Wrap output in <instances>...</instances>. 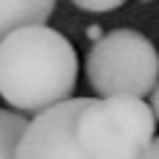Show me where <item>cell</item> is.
<instances>
[{"label":"cell","instance_id":"1","mask_svg":"<svg viewBox=\"0 0 159 159\" xmlns=\"http://www.w3.org/2000/svg\"><path fill=\"white\" fill-rule=\"evenodd\" d=\"M78 56L64 34L39 22L8 34L0 45V95L22 115H42L73 101Z\"/></svg>","mask_w":159,"mask_h":159},{"label":"cell","instance_id":"7","mask_svg":"<svg viewBox=\"0 0 159 159\" xmlns=\"http://www.w3.org/2000/svg\"><path fill=\"white\" fill-rule=\"evenodd\" d=\"M75 8L81 11H92V14H106V11H115L120 8L126 0H70Z\"/></svg>","mask_w":159,"mask_h":159},{"label":"cell","instance_id":"4","mask_svg":"<svg viewBox=\"0 0 159 159\" xmlns=\"http://www.w3.org/2000/svg\"><path fill=\"white\" fill-rule=\"evenodd\" d=\"M106 106L112 109V115L123 123V129L134 140H140L145 145H154V140H157V115H154L151 103H145L137 95H117V98H106Z\"/></svg>","mask_w":159,"mask_h":159},{"label":"cell","instance_id":"10","mask_svg":"<svg viewBox=\"0 0 159 159\" xmlns=\"http://www.w3.org/2000/svg\"><path fill=\"white\" fill-rule=\"evenodd\" d=\"M154 159H159V137L154 140Z\"/></svg>","mask_w":159,"mask_h":159},{"label":"cell","instance_id":"9","mask_svg":"<svg viewBox=\"0 0 159 159\" xmlns=\"http://www.w3.org/2000/svg\"><path fill=\"white\" fill-rule=\"evenodd\" d=\"M87 36H89L92 42H98V39H101L103 34H101V28H98V25H89V28H87Z\"/></svg>","mask_w":159,"mask_h":159},{"label":"cell","instance_id":"3","mask_svg":"<svg viewBox=\"0 0 159 159\" xmlns=\"http://www.w3.org/2000/svg\"><path fill=\"white\" fill-rule=\"evenodd\" d=\"M17 159H101L78 134V98L36 115L28 123ZM145 159H154V154Z\"/></svg>","mask_w":159,"mask_h":159},{"label":"cell","instance_id":"6","mask_svg":"<svg viewBox=\"0 0 159 159\" xmlns=\"http://www.w3.org/2000/svg\"><path fill=\"white\" fill-rule=\"evenodd\" d=\"M28 123L22 112H3L0 109V159H17L20 143L28 131Z\"/></svg>","mask_w":159,"mask_h":159},{"label":"cell","instance_id":"2","mask_svg":"<svg viewBox=\"0 0 159 159\" xmlns=\"http://www.w3.org/2000/svg\"><path fill=\"white\" fill-rule=\"evenodd\" d=\"M87 81L98 98L151 95L159 84V50L148 36L115 28L92 42L87 53Z\"/></svg>","mask_w":159,"mask_h":159},{"label":"cell","instance_id":"5","mask_svg":"<svg viewBox=\"0 0 159 159\" xmlns=\"http://www.w3.org/2000/svg\"><path fill=\"white\" fill-rule=\"evenodd\" d=\"M53 8L56 0H0V45L17 28L45 22Z\"/></svg>","mask_w":159,"mask_h":159},{"label":"cell","instance_id":"11","mask_svg":"<svg viewBox=\"0 0 159 159\" xmlns=\"http://www.w3.org/2000/svg\"><path fill=\"white\" fill-rule=\"evenodd\" d=\"M143 3H151V0H143Z\"/></svg>","mask_w":159,"mask_h":159},{"label":"cell","instance_id":"8","mask_svg":"<svg viewBox=\"0 0 159 159\" xmlns=\"http://www.w3.org/2000/svg\"><path fill=\"white\" fill-rule=\"evenodd\" d=\"M148 98H151L148 103H151V109H154V115H157V123H159V84H157V89H154Z\"/></svg>","mask_w":159,"mask_h":159}]
</instances>
